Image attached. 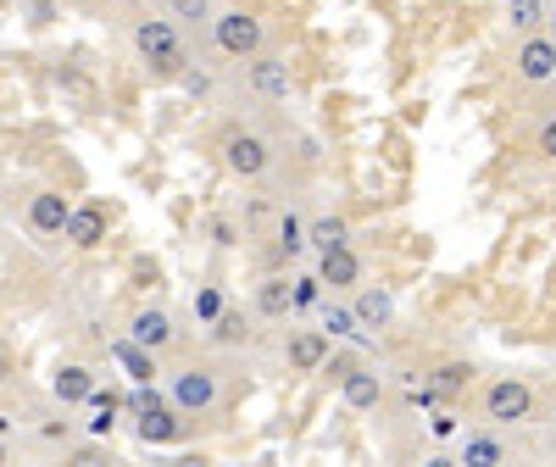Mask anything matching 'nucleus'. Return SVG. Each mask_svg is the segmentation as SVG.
I'll use <instances>...</instances> for the list:
<instances>
[{
    "instance_id": "f257e3e1",
    "label": "nucleus",
    "mask_w": 556,
    "mask_h": 467,
    "mask_svg": "<svg viewBox=\"0 0 556 467\" xmlns=\"http://www.w3.org/2000/svg\"><path fill=\"white\" fill-rule=\"evenodd\" d=\"M134 51H139V62H151V73H162V78H178V67L190 62L184 45H178L173 17H139L134 23Z\"/></svg>"
},
{
    "instance_id": "f03ea898",
    "label": "nucleus",
    "mask_w": 556,
    "mask_h": 467,
    "mask_svg": "<svg viewBox=\"0 0 556 467\" xmlns=\"http://www.w3.org/2000/svg\"><path fill=\"white\" fill-rule=\"evenodd\" d=\"M212 39H217L223 56L245 62V56L267 51V23L256 12H245V7H228V12H212Z\"/></svg>"
},
{
    "instance_id": "7ed1b4c3",
    "label": "nucleus",
    "mask_w": 556,
    "mask_h": 467,
    "mask_svg": "<svg viewBox=\"0 0 556 467\" xmlns=\"http://www.w3.org/2000/svg\"><path fill=\"white\" fill-rule=\"evenodd\" d=\"M217 151H223V167L235 173V178H262L273 167V146H267V134L245 128V123H228L217 134Z\"/></svg>"
},
{
    "instance_id": "20e7f679",
    "label": "nucleus",
    "mask_w": 556,
    "mask_h": 467,
    "mask_svg": "<svg viewBox=\"0 0 556 467\" xmlns=\"http://www.w3.org/2000/svg\"><path fill=\"white\" fill-rule=\"evenodd\" d=\"M167 401L184 412V417H212L223 406V379L217 367H178L173 384H167Z\"/></svg>"
},
{
    "instance_id": "39448f33",
    "label": "nucleus",
    "mask_w": 556,
    "mask_h": 467,
    "mask_svg": "<svg viewBox=\"0 0 556 467\" xmlns=\"http://www.w3.org/2000/svg\"><path fill=\"white\" fill-rule=\"evenodd\" d=\"M484 417L490 424H523V417H534V390L523 384V379H495L490 390H484Z\"/></svg>"
},
{
    "instance_id": "423d86ee",
    "label": "nucleus",
    "mask_w": 556,
    "mask_h": 467,
    "mask_svg": "<svg viewBox=\"0 0 556 467\" xmlns=\"http://www.w3.org/2000/svg\"><path fill=\"white\" fill-rule=\"evenodd\" d=\"M513 73L523 84H551L556 78V39L540 28V34H523L518 51H513Z\"/></svg>"
},
{
    "instance_id": "0eeeda50",
    "label": "nucleus",
    "mask_w": 556,
    "mask_h": 467,
    "mask_svg": "<svg viewBox=\"0 0 556 467\" xmlns=\"http://www.w3.org/2000/svg\"><path fill=\"white\" fill-rule=\"evenodd\" d=\"M245 89H251L256 101H285L290 96V62L285 56H267V51L245 56Z\"/></svg>"
},
{
    "instance_id": "6e6552de",
    "label": "nucleus",
    "mask_w": 556,
    "mask_h": 467,
    "mask_svg": "<svg viewBox=\"0 0 556 467\" xmlns=\"http://www.w3.org/2000/svg\"><path fill=\"white\" fill-rule=\"evenodd\" d=\"M62 234H67L78 251H96L106 234H112V206H106V201H78V206L67 212V228H62Z\"/></svg>"
},
{
    "instance_id": "1a4fd4ad",
    "label": "nucleus",
    "mask_w": 556,
    "mask_h": 467,
    "mask_svg": "<svg viewBox=\"0 0 556 467\" xmlns=\"http://www.w3.org/2000/svg\"><path fill=\"white\" fill-rule=\"evenodd\" d=\"M340 395H345V406H356V412H379V401H384V379H379L374 367L351 362V367L340 373Z\"/></svg>"
},
{
    "instance_id": "9d476101",
    "label": "nucleus",
    "mask_w": 556,
    "mask_h": 467,
    "mask_svg": "<svg viewBox=\"0 0 556 467\" xmlns=\"http://www.w3.org/2000/svg\"><path fill=\"white\" fill-rule=\"evenodd\" d=\"M362 256L351 251V245H334V251H317V278H323V285H329V290H356L362 285Z\"/></svg>"
},
{
    "instance_id": "9b49d317",
    "label": "nucleus",
    "mask_w": 556,
    "mask_h": 467,
    "mask_svg": "<svg viewBox=\"0 0 556 467\" xmlns=\"http://www.w3.org/2000/svg\"><path fill=\"white\" fill-rule=\"evenodd\" d=\"M184 434V412L173 401H151L146 412H139V440L146 445H173Z\"/></svg>"
},
{
    "instance_id": "f8f14e48",
    "label": "nucleus",
    "mask_w": 556,
    "mask_h": 467,
    "mask_svg": "<svg viewBox=\"0 0 556 467\" xmlns=\"http://www.w3.org/2000/svg\"><path fill=\"white\" fill-rule=\"evenodd\" d=\"M67 212H73V201L62 190H39L34 206H28V228L39 234V240H56V234L67 228Z\"/></svg>"
},
{
    "instance_id": "ddd939ff",
    "label": "nucleus",
    "mask_w": 556,
    "mask_h": 467,
    "mask_svg": "<svg viewBox=\"0 0 556 467\" xmlns=\"http://www.w3.org/2000/svg\"><path fill=\"white\" fill-rule=\"evenodd\" d=\"M128 340L146 345V351H167V345H173V317H167L162 306H139L134 323H128Z\"/></svg>"
},
{
    "instance_id": "4468645a",
    "label": "nucleus",
    "mask_w": 556,
    "mask_h": 467,
    "mask_svg": "<svg viewBox=\"0 0 556 467\" xmlns=\"http://www.w3.org/2000/svg\"><path fill=\"white\" fill-rule=\"evenodd\" d=\"M285 362H290V373H317L323 362H329V335L323 329H295L290 345H285Z\"/></svg>"
},
{
    "instance_id": "2eb2a0df",
    "label": "nucleus",
    "mask_w": 556,
    "mask_h": 467,
    "mask_svg": "<svg viewBox=\"0 0 556 467\" xmlns=\"http://www.w3.org/2000/svg\"><path fill=\"white\" fill-rule=\"evenodd\" d=\"M362 295H356V306H351V317L362 323V329H390V317H395V301H390V290L384 285H356Z\"/></svg>"
},
{
    "instance_id": "dca6fc26",
    "label": "nucleus",
    "mask_w": 556,
    "mask_h": 467,
    "mask_svg": "<svg viewBox=\"0 0 556 467\" xmlns=\"http://www.w3.org/2000/svg\"><path fill=\"white\" fill-rule=\"evenodd\" d=\"M51 390H56V401H62V406H84V401H89V390H96V373L78 367V362H67V367H56Z\"/></svg>"
},
{
    "instance_id": "f3484780",
    "label": "nucleus",
    "mask_w": 556,
    "mask_h": 467,
    "mask_svg": "<svg viewBox=\"0 0 556 467\" xmlns=\"http://www.w3.org/2000/svg\"><path fill=\"white\" fill-rule=\"evenodd\" d=\"M112 356L128 367V379L134 384H146V379H156V351H146V345H134L128 335L123 340H112Z\"/></svg>"
},
{
    "instance_id": "a211bd4d",
    "label": "nucleus",
    "mask_w": 556,
    "mask_h": 467,
    "mask_svg": "<svg viewBox=\"0 0 556 467\" xmlns=\"http://www.w3.org/2000/svg\"><path fill=\"white\" fill-rule=\"evenodd\" d=\"M468 384H473V367H468V362H445V367H434V373H429V390H434L440 401L468 395Z\"/></svg>"
},
{
    "instance_id": "6ab92c4d",
    "label": "nucleus",
    "mask_w": 556,
    "mask_h": 467,
    "mask_svg": "<svg viewBox=\"0 0 556 467\" xmlns=\"http://www.w3.org/2000/svg\"><path fill=\"white\" fill-rule=\"evenodd\" d=\"M306 245H312V251L351 245V223H345V217H317V223H306Z\"/></svg>"
},
{
    "instance_id": "aec40b11",
    "label": "nucleus",
    "mask_w": 556,
    "mask_h": 467,
    "mask_svg": "<svg viewBox=\"0 0 556 467\" xmlns=\"http://www.w3.org/2000/svg\"><path fill=\"white\" fill-rule=\"evenodd\" d=\"M256 312H262V317H290V312H295V301H290V278H262Z\"/></svg>"
},
{
    "instance_id": "412c9836",
    "label": "nucleus",
    "mask_w": 556,
    "mask_h": 467,
    "mask_svg": "<svg viewBox=\"0 0 556 467\" xmlns=\"http://www.w3.org/2000/svg\"><path fill=\"white\" fill-rule=\"evenodd\" d=\"M84 406H89V434H112V424H117L123 401H117V395H106V390L96 384V390H89V401H84Z\"/></svg>"
},
{
    "instance_id": "4be33fe9",
    "label": "nucleus",
    "mask_w": 556,
    "mask_h": 467,
    "mask_svg": "<svg viewBox=\"0 0 556 467\" xmlns=\"http://www.w3.org/2000/svg\"><path fill=\"white\" fill-rule=\"evenodd\" d=\"M212 340H217V345H245V340H251L245 312H228V306H223V312L212 317Z\"/></svg>"
},
{
    "instance_id": "5701e85b",
    "label": "nucleus",
    "mask_w": 556,
    "mask_h": 467,
    "mask_svg": "<svg viewBox=\"0 0 556 467\" xmlns=\"http://www.w3.org/2000/svg\"><path fill=\"white\" fill-rule=\"evenodd\" d=\"M506 17L518 34H540L545 28V0H506Z\"/></svg>"
},
{
    "instance_id": "b1692460",
    "label": "nucleus",
    "mask_w": 556,
    "mask_h": 467,
    "mask_svg": "<svg viewBox=\"0 0 556 467\" xmlns=\"http://www.w3.org/2000/svg\"><path fill=\"white\" fill-rule=\"evenodd\" d=\"M301 251H306V223L295 212H285L278 217V256H301Z\"/></svg>"
},
{
    "instance_id": "393cba45",
    "label": "nucleus",
    "mask_w": 556,
    "mask_h": 467,
    "mask_svg": "<svg viewBox=\"0 0 556 467\" xmlns=\"http://www.w3.org/2000/svg\"><path fill=\"white\" fill-rule=\"evenodd\" d=\"M462 462H479V467H490V462H506V451H501V440L468 434V445H462Z\"/></svg>"
},
{
    "instance_id": "a878e982",
    "label": "nucleus",
    "mask_w": 556,
    "mask_h": 467,
    "mask_svg": "<svg viewBox=\"0 0 556 467\" xmlns=\"http://www.w3.org/2000/svg\"><path fill=\"white\" fill-rule=\"evenodd\" d=\"M173 17L201 28V23H212V0H173Z\"/></svg>"
},
{
    "instance_id": "bb28decb",
    "label": "nucleus",
    "mask_w": 556,
    "mask_h": 467,
    "mask_svg": "<svg viewBox=\"0 0 556 467\" xmlns=\"http://www.w3.org/2000/svg\"><path fill=\"white\" fill-rule=\"evenodd\" d=\"M217 312H223V290H217V285H201V290H195V317L212 323Z\"/></svg>"
},
{
    "instance_id": "cd10ccee",
    "label": "nucleus",
    "mask_w": 556,
    "mask_h": 467,
    "mask_svg": "<svg viewBox=\"0 0 556 467\" xmlns=\"http://www.w3.org/2000/svg\"><path fill=\"white\" fill-rule=\"evenodd\" d=\"M329 329L334 335H356V317L345 306H323V335H329Z\"/></svg>"
},
{
    "instance_id": "c85d7f7f",
    "label": "nucleus",
    "mask_w": 556,
    "mask_h": 467,
    "mask_svg": "<svg viewBox=\"0 0 556 467\" xmlns=\"http://www.w3.org/2000/svg\"><path fill=\"white\" fill-rule=\"evenodd\" d=\"M317 295H323V278H295V285H290L295 312H301V306H317Z\"/></svg>"
},
{
    "instance_id": "c756f323",
    "label": "nucleus",
    "mask_w": 556,
    "mask_h": 467,
    "mask_svg": "<svg viewBox=\"0 0 556 467\" xmlns=\"http://www.w3.org/2000/svg\"><path fill=\"white\" fill-rule=\"evenodd\" d=\"M178 84H184V89H190V96H201V101L212 96V78H206V73H195L190 62H184V67H178Z\"/></svg>"
},
{
    "instance_id": "7c9ffc66",
    "label": "nucleus",
    "mask_w": 556,
    "mask_h": 467,
    "mask_svg": "<svg viewBox=\"0 0 556 467\" xmlns=\"http://www.w3.org/2000/svg\"><path fill=\"white\" fill-rule=\"evenodd\" d=\"M534 151L556 162V117H545V123H540V134H534Z\"/></svg>"
},
{
    "instance_id": "2f4dec72",
    "label": "nucleus",
    "mask_w": 556,
    "mask_h": 467,
    "mask_svg": "<svg viewBox=\"0 0 556 467\" xmlns=\"http://www.w3.org/2000/svg\"><path fill=\"white\" fill-rule=\"evenodd\" d=\"M28 17H34V23L45 28V23H51V17H56V7H51V0H28Z\"/></svg>"
},
{
    "instance_id": "473e14b6",
    "label": "nucleus",
    "mask_w": 556,
    "mask_h": 467,
    "mask_svg": "<svg viewBox=\"0 0 556 467\" xmlns=\"http://www.w3.org/2000/svg\"><path fill=\"white\" fill-rule=\"evenodd\" d=\"M434 434H440V440H451V434H456V417H451V412H440V417H434Z\"/></svg>"
},
{
    "instance_id": "72a5a7b5",
    "label": "nucleus",
    "mask_w": 556,
    "mask_h": 467,
    "mask_svg": "<svg viewBox=\"0 0 556 467\" xmlns=\"http://www.w3.org/2000/svg\"><path fill=\"white\" fill-rule=\"evenodd\" d=\"M545 28H551V39H556V7H545Z\"/></svg>"
},
{
    "instance_id": "f704fd0d",
    "label": "nucleus",
    "mask_w": 556,
    "mask_h": 467,
    "mask_svg": "<svg viewBox=\"0 0 556 467\" xmlns=\"http://www.w3.org/2000/svg\"><path fill=\"white\" fill-rule=\"evenodd\" d=\"M0 434H7V417H0Z\"/></svg>"
},
{
    "instance_id": "c9c22d12",
    "label": "nucleus",
    "mask_w": 556,
    "mask_h": 467,
    "mask_svg": "<svg viewBox=\"0 0 556 467\" xmlns=\"http://www.w3.org/2000/svg\"><path fill=\"white\" fill-rule=\"evenodd\" d=\"M0 462H7V445H0Z\"/></svg>"
}]
</instances>
